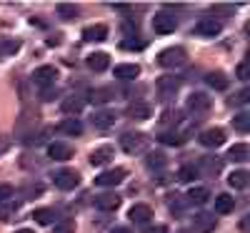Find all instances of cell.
<instances>
[{
  "mask_svg": "<svg viewBox=\"0 0 250 233\" xmlns=\"http://www.w3.org/2000/svg\"><path fill=\"white\" fill-rule=\"evenodd\" d=\"M145 165H148V171H163L165 168V156L163 153H150L148 161H145Z\"/></svg>",
  "mask_w": 250,
  "mask_h": 233,
  "instance_id": "836d02e7",
  "label": "cell"
},
{
  "mask_svg": "<svg viewBox=\"0 0 250 233\" xmlns=\"http://www.w3.org/2000/svg\"><path fill=\"white\" fill-rule=\"evenodd\" d=\"M143 233H168V228L165 226H145Z\"/></svg>",
  "mask_w": 250,
  "mask_h": 233,
  "instance_id": "ee69618b",
  "label": "cell"
},
{
  "mask_svg": "<svg viewBox=\"0 0 250 233\" xmlns=\"http://www.w3.org/2000/svg\"><path fill=\"white\" fill-rule=\"evenodd\" d=\"M233 125H235V131H238V133L245 136V133H248V113H245V111L238 113V116L233 118Z\"/></svg>",
  "mask_w": 250,
  "mask_h": 233,
  "instance_id": "d590c367",
  "label": "cell"
},
{
  "mask_svg": "<svg viewBox=\"0 0 250 233\" xmlns=\"http://www.w3.org/2000/svg\"><path fill=\"white\" fill-rule=\"evenodd\" d=\"M55 78H58V70H55L53 66H40V68L33 73V83H35L40 91L55 88Z\"/></svg>",
  "mask_w": 250,
  "mask_h": 233,
  "instance_id": "52a82bcc",
  "label": "cell"
},
{
  "mask_svg": "<svg viewBox=\"0 0 250 233\" xmlns=\"http://www.w3.org/2000/svg\"><path fill=\"white\" fill-rule=\"evenodd\" d=\"M20 50V40L18 38H0V60L13 55Z\"/></svg>",
  "mask_w": 250,
  "mask_h": 233,
  "instance_id": "cb8c5ba5",
  "label": "cell"
},
{
  "mask_svg": "<svg viewBox=\"0 0 250 233\" xmlns=\"http://www.w3.org/2000/svg\"><path fill=\"white\" fill-rule=\"evenodd\" d=\"M233 10H235V8H230V5H213V8H210L213 15H233Z\"/></svg>",
  "mask_w": 250,
  "mask_h": 233,
  "instance_id": "7bdbcfd3",
  "label": "cell"
},
{
  "mask_svg": "<svg viewBox=\"0 0 250 233\" xmlns=\"http://www.w3.org/2000/svg\"><path fill=\"white\" fill-rule=\"evenodd\" d=\"M198 173H200V171H198L195 165H183L180 171H178V181H180V183H188V181H195V178H198Z\"/></svg>",
  "mask_w": 250,
  "mask_h": 233,
  "instance_id": "d6a6232c",
  "label": "cell"
},
{
  "mask_svg": "<svg viewBox=\"0 0 250 233\" xmlns=\"http://www.w3.org/2000/svg\"><path fill=\"white\" fill-rule=\"evenodd\" d=\"M53 183H55L60 190H73V188H78V183H80V173L73 171V168H60V171L53 173Z\"/></svg>",
  "mask_w": 250,
  "mask_h": 233,
  "instance_id": "5b68a950",
  "label": "cell"
},
{
  "mask_svg": "<svg viewBox=\"0 0 250 233\" xmlns=\"http://www.w3.org/2000/svg\"><path fill=\"white\" fill-rule=\"evenodd\" d=\"M53 233H75V223L73 221H58L53 226Z\"/></svg>",
  "mask_w": 250,
  "mask_h": 233,
  "instance_id": "74e56055",
  "label": "cell"
},
{
  "mask_svg": "<svg viewBox=\"0 0 250 233\" xmlns=\"http://www.w3.org/2000/svg\"><path fill=\"white\" fill-rule=\"evenodd\" d=\"M125 168H110V171H103L98 178H95V183L98 186H105V188H113V186H120L123 181H125Z\"/></svg>",
  "mask_w": 250,
  "mask_h": 233,
  "instance_id": "9c48e42d",
  "label": "cell"
},
{
  "mask_svg": "<svg viewBox=\"0 0 250 233\" xmlns=\"http://www.w3.org/2000/svg\"><path fill=\"white\" fill-rule=\"evenodd\" d=\"M110 233H130V228H113Z\"/></svg>",
  "mask_w": 250,
  "mask_h": 233,
  "instance_id": "bcb514c9",
  "label": "cell"
},
{
  "mask_svg": "<svg viewBox=\"0 0 250 233\" xmlns=\"http://www.w3.org/2000/svg\"><path fill=\"white\" fill-rule=\"evenodd\" d=\"M15 233H33L30 228H20V231H15Z\"/></svg>",
  "mask_w": 250,
  "mask_h": 233,
  "instance_id": "7dc6e473",
  "label": "cell"
},
{
  "mask_svg": "<svg viewBox=\"0 0 250 233\" xmlns=\"http://www.w3.org/2000/svg\"><path fill=\"white\" fill-rule=\"evenodd\" d=\"M113 158H115L113 145H100V148H95V151L90 153V165H105Z\"/></svg>",
  "mask_w": 250,
  "mask_h": 233,
  "instance_id": "5bb4252c",
  "label": "cell"
},
{
  "mask_svg": "<svg viewBox=\"0 0 250 233\" xmlns=\"http://www.w3.org/2000/svg\"><path fill=\"white\" fill-rule=\"evenodd\" d=\"M158 140H160L163 145H180V143H183V136L175 133V131H160V133H158Z\"/></svg>",
  "mask_w": 250,
  "mask_h": 233,
  "instance_id": "1f68e13d",
  "label": "cell"
},
{
  "mask_svg": "<svg viewBox=\"0 0 250 233\" xmlns=\"http://www.w3.org/2000/svg\"><path fill=\"white\" fill-rule=\"evenodd\" d=\"M58 131L60 133H65V136H80L83 133V123L78 118H68V120H62L58 125Z\"/></svg>",
  "mask_w": 250,
  "mask_h": 233,
  "instance_id": "d4e9b609",
  "label": "cell"
},
{
  "mask_svg": "<svg viewBox=\"0 0 250 233\" xmlns=\"http://www.w3.org/2000/svg\"><path fill=\"white\" fill-rule=\"evenodd\" d=\"M128 218L130 221H138V223H148V221H153V208L145 206V203H135L128 210Z\"/></svg>",
  "mask_w": 250,
  "mask_h": 233,
  "instance_id": "9a60e30c",
  "label": "cell"
},
{
  "mask_svg": "<svg viewBox=\"0 0 250 233\" xmlns=\"http://www.w3.org/2000/svg\"><path fill=\"white\" fill-rule=\"evenodd\" d=\"M233 103H248V88H243L238 95H235V100Z\"/></svg>",
  "mask_w": 250,
  "mask_h": 233,
  "instance_id": "f6af8a7d",
  "label": "cell"
},
{
  "mask_svg": "<svg viewBox=\"0 0 250 233\" xmlns=\"http://www.w3.org/2000/svg\"><path fill=\"white\" fill-rule=\"evenodd\" d=\"M178 120H180V113H178V111H165V113H163V123L178 125Z\"/></svg>",
  "mask_w": 250,
  "mask_h": 233,
  "instance_id": "60d3db41",
  "label": "cell"
},
{
  "mask_svg": "<svg viewBox=\"0 0 250 233\" xmlns=\"http://www.w3.org/2000/svg\"><path fill=\"white\" fill-rule=\"evenodd\" d=\"M10 198H13V186L3 183V186H0V203H5V201H10Z\"/></svg>",
  "mask_w": 250,
  "mask_h": 233,
  "instance_id": "b9f144b4",
  "label": "cell"
},
{
  "mask_svg": "<svg viewBox=\"0 0 250 233\" xmlns=\"http://www.w3.org/2000/svg\"><path fill=\"white\" fill-rule=\"evenodd\" d=\"M33 221H38L40 226H50V223L55 221V210H50V208H38V210H33Z\"/></svg>",
  "mask_w": 250,
  "mask_h": 233,
  "instance_id": "4dcf8cb0",
  "label": "cell"
},
{
  "mask_svg": "<svg viewBox=\"0 0 250 233\" xmlns=\"http://www.w3.org/2000/svg\"><path fill=\"white\" fill-rule=\"evenodd\" d=\"M83 105H85V100H83L80 95H68L65 100L60 103V111H62V113H68V116H75V113L83 111Z\"/></svg>",
  "mask_w": 250,
  "mask_h": 233,
  "instance_id": "ffe728a7",
  "label": "cell"
},
{
  "mask_svg": "<svg viewBox=\"0 0 250 233\" xmlns=\"http://www.w3.org/2000/svg\"><path fill=\"white\" fill-rule=\"evenodd\" d=\"M78 13H80V10H78L75 5H68V3H60V5H58V15H60V18H65V20L78 18Z\"/></svg>",
  "mask_w": 250,
  "mask_h": 233,
  "instance_id": "e575fe53",
  "label": "cell"
},
{
  "mask_svg": "<svg viewBox=\"0 0 250 233\" xmlns=\"http://www.w3.org/2000/svg\"><path fill=\"white\" fill-rule=\"evenodd\" d=\"M223 30V23L218 18H200L198 23H195V28H193V33H198V35H208V38H213V35H218Z\"/></svg>",
  "mask_w": 250,
  "mask_h": 233,
  "instance_id": "30bf717a",
  "label": "cell"
},
{
  "mask_svg": "<svg viewBox=\"0 0 250 233\" xmlns=\"http://www.w3.org/2000/svg\"><path fill=\"white\" fill-rule=\"evenodd\" d=\"M175 28H178V20H175L173 10L163 8V10L155 13V18H153V30H155L158 35H170Z\"/></svg>",
  "mask_w": 250,
  "mask_h": 233,
  "instance_id": "277c9868",
  "label": "cell"
},
{
  "mask_svg": "<svg viewBox=\"0 0 250 233\" xmlns=\"http://www.w3.org/2000/svg\"><path fill=\"white\" fill-rule=\"evenodd\" d=\"M205 83H208L210 88H215V91H225V88H228L225 73H208V75H205Z\"/></svg>",
  "mask_w": 250,
  "mask_h": 233,
  "instance_id": "f546056e",
  "label": "cell"
},
{
  "mask_svg": "<svg viewBox=\"0 0 250 233\" xmlns=\"http://www.w3.org/2000/svg\"><path fill=\"white\" fill-rule=\"evenodd\" d=\"M108 38V28L105 25H90L83 30V40H88V43H100V40Z\"/></svg>",
  "mask_w": 250,
  "mask_h": 233,
  "instance_id": "44dd1931",
  "label": "cell"
},
{
  "mask_svg": "<svg viewBox=\"0 0 250 233\" xmlns=\"http://www.w3.org/2000/svg\"><path fill=\"white\" fill-rule=\"evenodd\" d=\"M248 145L245 143H235L233 148H230V151H228V161H233V163H243V161H248Z\"/></svg>",
  "mask_w": 250,
  "mask_h": 233,
  "instance_id": "484cf974",
  "label": "cell"
},
{
  "mask_svg": "<svg viewBox=\"0 0 250 233\" xmlns=\"http://www.w3.org/2000/svg\"><path fill=\"white\" fill-rule=\"evenodd\" d=\"M185 60H188V53H185V48H180V46L165 48V50L158 53V66H163V68H180Z\"/></svg>",
  "mask_w": 250,
  "mask_h": 233,
  "instance_id": "7a4b0ae2",
  "label": "cell"
},
{
  "mask_svg": "<svg viewBox=\"0 0 250 233\" xmlns=\"http://www.w3.org/2000/svg\"><path fill=\"white\" fill-rule=\"evenodd\" d=\"M85 60H88V68L93 73H103V70L110 68V55L108 53H90Z\"/></svg>",
  "mask_w": 250,
  "mask_h": 233,
  "instance_id": "4fadbf2b",
  "label": "cell"
},
{
  "mask_svg": "<svg viewBox=\"0 0 250 233\" xmlns=\"http://www.w3.org/2000/svg\"><path fill=\"white\" fill-rule=\"evenodd\" d=\"M93 206L98 210H115L120 206V196L118 193H100V196L93 198Z\"/></svg>",
  "mask_w": 250,
  "mask_h": 233,
  "instance_id": "7c38bea8",
  "label": "cell"
},
{
  "mask_svg": "<svg viewBox=\"0 0 250 233\" xmlns=\"http://www.w3.org/2000/svg\"><path fill=\"white\" fill-rule=\"evenodd\" d=\"M148 145H150L148 136L140 133V131H125V133L120 136V148H123L128 156H140V153H145V151H148Z\"/></svg>",
  "mask_w": 250,
  "mask_h": 233,
  "instance_id": "6da1fadb",
  "label": "cell"
},
{
  "mask_svg": "<svg viewBox=\"0 0 250 233\" xmlns=\"http://www.w3.org/2000/svg\"><path fill=\"white\" fill-rule=\"evenodd\" d=\"M185 108H188V113H193V116H205L208 111L213 108V100L208 98L205 93H190L188 100H185Z\"/></svg>",
  "mask_w": 250,
  "mask_h": 233,
  "instance_id": "8992f818",
  "label": "cell"
},
{
  "mask_svg": "<svg viewBox=\"0 0 250 233\" xmlns=\"http://www.w3.org/2000/svg\"><path fill=\"white\" fill-rule=\"evenodd\" d=\"M235 75H238V80H248V78H250V68H248V60H240V63H238V68H235Z\"/></svg>",
  "mask_w": 250,
  "mask_h": 233,
  "instance_id": "f35d334b",
  "label": "cell"
},
{
  "mask_svg": "<svg viewBox=\"0 0 250 233\" xmlns=\"http://www.w3.org/2000/svg\"><path fill=\"white\" fill-rule=\"evenodd\" d=\"M48 156H50V161H70L73 148L68 143H50L48 145Z\"/></svg>",
  "mask_w": 250,
  "mask_h": 233,
  "instance_id": "e0dca14e",
  "label": "cell"
},
{
  "mask_svg": "<svg viewBox=\"0 0 250 233\" xmlns=\"http://www.w3.org/2000/svg\"><path fill=\"white\" fill-rule=\"evenodd\" d=\"M220 165H223V161L213 156V158H200L195 168H198V171H200V168H203V171H208V173H213V176H215V173L220 171Z\"/></svg>",
  "mask_w": 250,
  "mask_h": 233,
  "instance_id": "f1b7e54d",
  "label": "cell"
},
{
  "mask_svg": "<svg viewBox=\"0 0 250 233\" xmlns=\"http://www.w3.org/2000/svg\"><path fill=\"white\" fill-rule=\"evenodd\" d=\"M193 226L198 228V233H210V231L215 228V218H213L210 213H198V216L193 218Z\"/></svg>",
  "mask_w": 250,
  "mask_h": 233,
  "instance_id": "603a6c76",
  "label": "cell"
},
{
  "mask_svg": "<svg viewBox=\"0 0 250 233\" xmlns=\"http://www.w3.org/2000/svg\"><path fill=\"white\" fill-rule=\"evenodd\" d=\"M233 208H235V201H233V196H228V193H220L218 198H215V210L218 213H233Z\"/></svg>",
  "mask_w": 250,
  "mask_h": 233,
  "instance_id": "83f0119b",
  "label": "cell"
},
{
  "mask_svg": "<svg viewBox=\"0 0 250 233\" xmlns=\"http://www.w3.org/2000/svg\"><path fill=\"white\" fill-rule=\"evenodd\" d=\"M3 208H0V221H5V218H10L15 210H18V203H13V201H5V203H0Z\"/></svg>",
  "mask_w": 250,
  "mask_h": 233,
  "instance_id": "8d00e7d4",
  "label": "cell"
},
{
  "mask_svg": "<svg viewBox=\"0 0 250 233\" xmlns=\"http://www.w3.org/2000/svg\"><path fill=\"white\" fill-rule=\"evenodd\" d=\"M125 116L133 118V120H148L153 116V105L145 103V100H133L128 108H125Z\"/></svg>",
  "mask_w": 250,
  "mask_h": 233,
  "instance_id": "ba28073f",
  "label": "cell"
},
{
  "mask_svg": "<svg viewBox=\"0 0 250 233\" xmlns=\"http://www.w3.org/2000/svg\"><path fill=\"white\" fill-rule=\"evenodd\" d=\"M198 140H200V145H205V148H220V145L225 143V131H220V128H208V131H203V133L198 136Z\"/></svg>",
  "mask_w": 250,
  "mask_h": 233,
  "instance_id": "8fae6325",
  "label": "cell"
},
{
  "mask_svg": "<svg viewBox=\"0 0 250 233\" xmlns=\"http://www.w3.org/2000/svg\"><path fill=\"white\" fill-rule=\"evenodd\" d=\"M145 46H148V40H143L140 35H135V38H133V35H125V38L120 40V48H123V50H143Z\"/></svg>",
  "mask_w": 250,
  "mask_h": 233,
  "instance_id": "4316f807",
  "label": "cell"
},
{
  "mask_svg": "<svg viewBox=\"0 0 250 233\" xmlns=\"http://www.w3.org/2000/svg\"><path fill=\"white\" fill-rule=\"evenodd\" d=\"M185 198H188V203H190V206H203V203L210 201V193H208V188L193 186V188L185 193Z\"/></svg>",
  "mask_w": 250,
  "mask_h": 233,
  "instance_id": "d6986e66",
  "label": "cell"
},
{
  "mask_svg": "<svg viewBox=\"0 0 250 233\" xmlns=\"http://www.w3.org/2000/svg\"><path fill=\"white\" fill-rule=\"evenodd\" d=\"M248 171L245 168H240V171H233L230 176H228V186L230 188H235V190H245L248 188Z\"/></svg>",
  "mask_w": 250,
  "mask_h": 233,
  "instance_id": "7402d4cb",
  "label": "cell"
},
{
  "mask_svg": "<svg viewBox=\"0 0 250 233\" xmlns=\"http://www.w3.org/2000/svg\"><path fill=\"white\" fill-rule=\"evenodd\" d=\"M113 75L118 80H135L140 75V66H135V63H123V66L113 68Z\"/></svg>",
  "mask_w": 250,
  "mask_h": 233,
  "instance_id": "2e32d148",
  "label": "cell"
},
{
  "mask_svg": "<svg viewBox=\"0 0 250 233\" xmlns=\"http://www.w3.org/2000/svg\"><path fill=\"white\" fill-rule=\"evenodd\" d=\"M93 125L98 131H110L113 125H115V113L113 111H98L93 116Z\"/></svg>",
  "mask_w": 250,
  "mask_h": 233,
  "instance_id": "ac0fdd59",
  "label": "cell"
},
{
  "mask_svg": "<svg viewBox=\"0 0 250 233\" xmlns=\"http://www.w3.org/2000/svg\"><path fill=\"white\" fill-rule=\"evenodd\" d=\"M178 91H180V78H175V75H160V78L155 80V93H158V98L165 100V103L173 100Z\"/></svg>",
  "mask_w": 250,
  "mask_h": 233,
  "instance_id": "3957f363",
  "label": "cell"
},
{
  "mask_svg": "<svg viewBox=\"0 0 250 233\" xmlns=\"http://www.w3.org/2000/svg\"><path fill=\"white\" fill-rule=\"evenodd\" d=\"M93 103H105L108 98H110V91H90V95H88Z\"/></svg>",
  "mask_w": 250,
  "mask_h": 233,
  "instance_id": "ab89813d",
  "label": "cell"
}]
</instances>
